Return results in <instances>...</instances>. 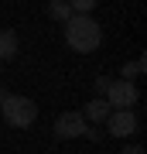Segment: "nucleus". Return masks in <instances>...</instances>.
<instances>
[{"label": "nucleus", "mask_w": 147, "mask_h": 154, "mask_svg": "<svg viewBox=\"0 0 147 154\" xmlns=\"http://www.w3.org/2000/svg\"><path fill=\"white\" fill-rule=\"evenodd\" d=\"M65 41L72 51L89 55V51H96L103 45V28H99V21L93 14H72L65 21Z\"/></svg>", "instance_id": "1"}, {"label": "nucleus", "mask_w": 147, "mask_h": 154, "mask_svg": "<svg viewBox=\"0 0 147 154\" xmlns=\"http://www.w3.org/2000/svg\"><path fill=\"white\" fill-rule=\"evenodd\" d=\"M0 113H4V123L7 127H17V130H24V127H31L38 120V103H34L31 96H7L4 106H0Z\"/></svg>", "instance_id": "2"}, {"label": "nucleus", "mask_w": 147, "mask_h": 154, "mask_svg": "<svg viewBox=\"0 0 147 154\" xmlns=\"http://www.w3.org/2000/svg\"><path fill=\"white\" fill-rule=\"evenodd\" d=\"M103 99L113 110H133L137 99H140V89H137V82H130V79H109V89H106Z\"/></svg>", "instance_id": "3"}, {"label": "nucleus", "mask_w": 147, "mask_h": 154, "mask_svg": "<svg viewBox=\"0 0 147 154\" xmlns=\"http://www.w3.org/2000/svg\"><path fill=\"white\" fill-rule=\"evenodd\" d=\"M137 127H140V120H137L133 110H113L106 116V130L109 137H120V140H130L137 134Z\"/></svg>", "instance_id": "4"}, {"label": "nucleus", "mask_w": 147, "mask_h": 154, "mask_svg": "<svg viewBox=\"0 0 147 154\" xmlns=\"http://www.w3.org/2000/svg\"><path fill=\"white\" fill-rule=\"evenodd\" d=\"M82 130H86V120H82L79 110H65L55 116V137L58 140H75L82 137Z\"/></svg>", "instance_id": "5"}, {"label": "nucleus", "mask_w": 147, "mask_h": 154, "mask_svg": "<svg viewBox=\"0 0 147 154\" xmlns=\"http://www.w3.org/2000/svg\"><path fill=\"white\" fill-rule=\"evenodd\" d=\"M79 113H82V120H86V123H96V127H99V123H106V116L113 113V106H109L103 96H96V99H89Z\"/></svg>", "instance_id": "6"}, {"label": "nucleus", "mask_w": 147, "mask_h": 154, "mask_svg": "<svg viewBox=\"0 0 147 154\" xmlns=\"http://www.w3.org/2000/svg\"><path fill=\"white\" fill-rule=\"evenodd\" d=\"M17 51H21L17 31H11V28H0V62H11V58H17Z\"/></svg>", "instance_id": "7"}, {"label": "nucleus", "mask_w": 147, "mask_h": 154, "mask_svg": "<svg viewBox=\"0 0 147 154\" xmlns=\"http://www.w3.org/2000/svg\"><path fill=\"white\" fill-rule=\"evenodd\" d=\"M48 17H51V21H58V24H65L69 17H72L69 0H51V4H48Z\"/></svg>", "instance_id": "8"}, {"label": "nucleus", "mask_w": 147, "mask_h": 154, "mask_svg": "<svg viewBox=\"0 0 147 154\" xmlns=\"http://www.w3.org/2000/svg\"><path fill=\"white\" fill-rule=\"evenodd\" d=\"M144 69H147V62H144V58H133V62H123V72H120V79H130V82H133L137 75H144Z\"/></svg>", "instance_id": "9"}, {"label": "nucleus", "mask_w": 147, "mask_h": 154, "mask_svg": "<svg viewBox=\"0 0 147 154\" xmlns=\"http://www.w3.org/2000/svg\"><path fill=\"white\" fill-rule=\"evenodd\" d=\"M96 4H99V0H69L72 14H93V11H96Z\"/></svg>", "instance_id": "10"}, {"label": "nucleus", "mask_w": 147, "mask_h": 154, "mask_svg": "<svg viewBox=\"0 0 147 154\" xmlns=\"http://www.w3.org/2000/svg\"><path fill=\"white\" fill-rule=\"evenodd\" d=\"M93 89H96V96H106V89H109V79H106V75H96V79H93Z\"/></svg>", "instance_id": "11"}, {"label": "nucleus", "mask_w": 147, "mask_h": 154, "mask_svg": "<svg viewBox=\"0 0 147 154\" xmlns=\"http://www.w3.org/2000/svg\"><path fill=\"white\" fill-rule=\"evenodd\" d=\"M82 137H86V140H99L103 134H99V127H96V123H86V130H82Z\"/></svg>", "instance_id": "12"}, {"label": "nucleus", "mask_w": 147, "mask_h": 154, "mask_svg": "<svg viewBox=\"0 0 147 154\" xmlns=\"http://www.w3.org/2000/svg\"><path fill=\"white\" fill-rule=\"evenodd\" d=\"M120 154H147L144 147H140V144H123V151Z\"/></svg>", "instance_id": "13"}, {"label": "nucleus", "mask_w": 147, "mask_h": 154, "mask_svg": "<svg viewBox=\"0 0 147 154\" xmlns=\"http://www.w3.org/2000/svg\"><path fill=\"white\" fill-rule=\"evenodd\" d=\"M7 96H11V93H7L4 86H0V106H4V99H7Z\"/></svg>", "instance_id": "14"}, {"label": "nucleus", "mask_w": 147, "mask_h": 154, "mask_svg": "<svg viewBox=\"0 0 147 154\" xmlns=\"http://www.w3.org/2000/svg\"><path fill=\"white\" fill-rule=\"evenodd\" d=\"M0 75H4V62H0Z\"/></svg>", "instance_id": "15"}]
</instances>
